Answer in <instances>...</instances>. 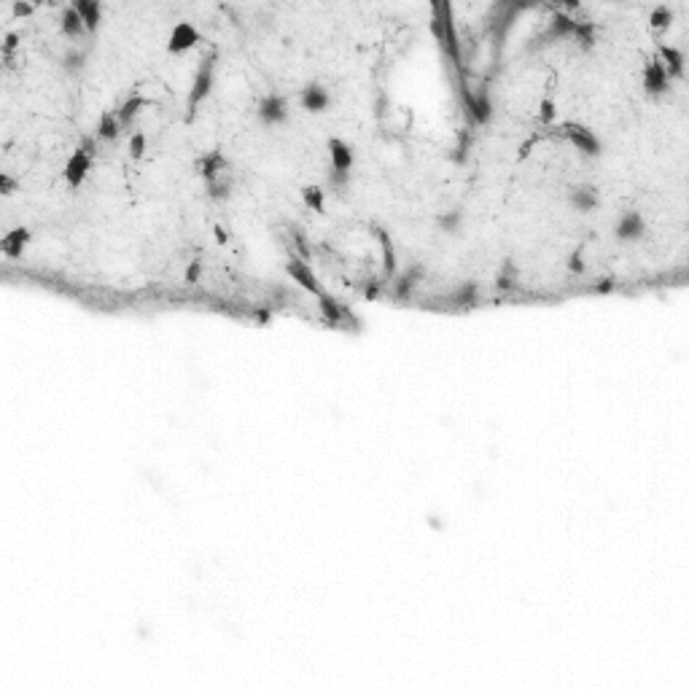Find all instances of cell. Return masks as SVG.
Listing matches in <instances>:
<instances>
[{
    "label": "cell",
    "mask_w": 689,
    "mask_h": 689,
    "mask_svg": "<svg viewBox=\"0 0 689 689\" xmlns=\"http://www.w3.org/2000/svg\"><path fill=\"white\" fill-rule=\"evenodd\" d=\"M436 224H439V229L445 234H455L460 229V224H463V216H460V210H445L442 216L436 218Z\"/></svg>",
    "instance_id": "cell-28"
},
{
    "label": "cell",
    "mask_w": 689,
    "mask_h": 689,
    "mask_svg": "<svg viewBox=\"0 0 689 689\" xmlns=\"http://www.w3.org/2000/svg\"><path fill=\"white\" fill-rule=\"evenodd\" d=\"M299 103H302V108L307 113H323L331 105V95H328V89L323 84H307L302 89V95H299Z\"/></svg>",
    "instance_id": "cell-11"
},
{
    "label": "cell",
    "mask_w": 689,
    "mask_h": 689,
    "mask_svg": "<svg viewBox=\"0 0 689 689\" xmlns=\"http://www.w3.org/2000/svg\"><path fill=\"white\" fill-rule=\"evenodd\" d=\"M555 116H557L555 100H552V97H544V100L539 103V121H542V124H552Z\"/></svg>",
    "instance_id": "cell-33"
},
{
    "label": "cell",
    "mask_w": 689,
    "mask_h": 689,
    "mask_svg": "<svg viewBox=\"0 0 689 689\" xmlns=\"http://www.w3.org/2000/svg\"><path fill=\"white\" fill-rule=\"evenodd\" d=\"M202 43V36L200 30L194 27L192 22H178L172 27V33L167 38V51L170 54H186L189 48L200 46Z\"/></svg>",
    "instance_id": "cell-5"
},
{
    "label": "cell",
    "mask_w": 689,
    "mask_h": 689,
    "mask_svg": "<svg viewBox=\"0 0 689 689\" xmlns=\"http://www.w3.org/2000/svg\"><path fill=\"white\" fill-rule=\"evenodd\" d=\"M375 232V240L380 242L383 248V280H393L396 278V248H393V240L383 227H372Z\"/></svg>",
    "instance_id": "cell-16"
},
{
    "label": "cell",
    "mask_w": 689,
    "mask_h": 689,
    "mask_svg": "<svg viewBox=\"0 0 689 689\" xmlns=\"http://www.w3.org/2000/svg\"><path fill=\"white\" fill-rule=\"evenodd\" d=\"M145 143H148V138H145L143 133H133L130 135V157L133 159H143V154H145Z\"/></svg>",
    "instance_id": "cell-32"
},
{
    "label": "cell",
    "mask_w": 689,
    "mask_h": 689,
    "mask_svg": "<svg viewBox=\"0 0 689 689\" xmlns=\"http://www.w3.org/2000/svg\"><path fill=\"white\" fill-rule=\"evenodd\" d=\"M148 105V100L140 95H130L124 103L119 105V110H116V116H119V124H121V133H130V127L135 124V119H138V113Z\"/></svg>",
    "instance_id": "cell-18"
},
{
    "label": "cell",
    "mask_w": 689,
    "mask_h": 689,
    "mask_svg": "<svg viewBox=\"0 0 689 689\" xmlns=\"http://www.w3.org/2000/svg\"><path fill=\"white\" fill-rule=\"evenodd\" d=\"M213 234H216V240L221 242V245H227V242H229V234H227V229H224L221 224H216V227H213Z\"/></svg>",
    "instance_id": "cell-40"
},
{
    "label": "cell",
    "mask_w": 689,
    "mask_h": 689,
    "mask_svg": "<svg viewBox=\"0 0 689 689\" xmlns=\"http://www.w3.org/2000/svg\"><path fill=\"white\" fill-rule=\"evenodd\" d=\"M197 170H200L202 181L213 183V181H218L221 175L229 172V162H227V157H224L221 151H207L205 157L197 159Z\"/></svg>",
    "instance_id": "cell-10"
},
{
    "label": "cell",
    "mask_w": 689,
    "mask_h": 689,
    "mask_svg": "<svg viewBox=\"0 0 689 689\" xmlns=\"http://www.w3.org/2000/svg\"><path fill=\"white\" fill-rule=\"evenodd\" d=\"M450 302L455 304V307H474V304L480 302V289H477V283H460L458 289L450 294Z\"/></svg>",
    "instance_id": "cell-23"
},
{
    "label": "cell",
    "mask_w": 689,
    "mask_h": 689,
    "mask_svg": "<svg viewBox=\"0 0 689 689\" xmlns=\"http://www.w3.org/2000/svg\"><path fill=\"white\" fill-rule=\"evenodd\" d=\"M218 60V51H210L207 57H202V62H200V68H197V73H194V81H192V92H189V100H186V108H189V119H192V113L197 110V105L205 100L210 92H213V65H216Z\"/></svg>",
    "instance_id": "cell-1"
},
{
    "label": "cell",
    "mask_w": 689,
    "mask_h": 689,
    "mask_svg": "<svg viewBox=\"0 0 689 689\" xmlns=\"http://www.w3.org/2000/svg\"><path fill=\"white\" fill-rule=\"evenodd\" d=\"M318 310H321V315L326 318L331 326H339V323L348 318V307H342V304H339L331 294H326V291L318 294Z\"/></svg>",
    "instance_id": "cell-20"
},
{
    "label": "cell",
    "mask_w": 689,
    "mask_h": 689,
    "mask_svg": "<svg viewBox=\"0 0 689 689\" xmlns=\"http://www.w3.org/2000/svg\"><path fill=\"white\" fill-rule=\"evenodd\" d=\"M670 22H673V11H670L668 6H654L652 14H649V24H652V30L663 33V30H668V27H670Z\"/></svg>",
    "instance_id": "cell-27"
},
{
    "label": "cell",
    "mask_w": 689,
    "mask_h": 689,
    "mask_svg": "<svg viewBox=\"0 0 689 689\" xmlns=\"http://www.w3.org/2000/svg\"><path fill=\"white\" fill-rule=\"evenodd\" d=\"M668 86H670V78H668L663 62L654 57V60L643 68V92L652 97H660L668 92Z\"/></svg>",
    "instance_id": "cell-8"
},
{
    "label": "cell",
    "mask_w": 689,
    "mask_h": 689,
    "mask_svg": "<svg viewBox=\"0 0 689 689\" xmlns=\"http://www.w3.org/2000/svg\"><path fill=\"white\" fill-rule=\"evenodd\" d=\"M60 33L65 38H81V36H86L84 22H81V16H78V11H76L73 6H68V9H65V11L60 14Z\"/></svg>",
    "instance_id": "cell-21"
},
{
    "label": "cell",
    "mask_w": 689,
    "mask_h": 689,
    "mask_svg": "<svg viewBox=\"0 0 689 689\" xmlns=\"http://www.w3.org/2000/svg\"><path fill=\"white\" fill-rule=\"evenodd\" d=\"M611 289H614V283H611V280H603V283H595V286H593L595 294H608Z\"/></svg>",
    "instance_id": "cell-41"
},
{
    "label": "cell",
    "mask_w": 689,
    "mask_h": 689,
    "mask_svg": "<svg viewBox=\"0 0 689 689\" xmlns=\"http://www.w3.org/2000/svg\"><path fill=\"white\" fill-rule=\"evenodd\" d=\"M30 240H33V232L27 229V227H14L0 240V251H3V256H9V259H19L24 248L30 245Z\"/></svg>",
    "instance_id": "cell-12"
},
{
    "label": "cell",
    "mask_w": 689,
    "mask_h": 689,
    "mask_svg": "<svg viewBox=\"0 0 689 689\" xmlns=\"http://www.w3.org/2000/svg\"><path fill=\"white\" fill-rule=\"evenodd\" d=\"M73 9L78 11L81 22H84L86 33H97V27L103 22V6L97 0H76Z\"/></svg>",
    "instance_id": "cell-19"
},
{
    "label": "cell",
    "mask_w": 689,
    "mask_h": 689,
    "mask_svg": "<svg viewBox=\"0 0 689 689\" xmlns=\"http://www.w3.org/2000/svg\"><path fill=\"white\" fill-rule=\"evenodd\" d=\"M286 275H289L296 286H302L307 294H313V296H318L321 294V283H318V278H315L313 266L307 264V261H302L299 256H291L289 261H286Z\"/></svg>",
    "instance_id": "cell-7"
},
{
    "label": "cell",
    "mask_w": 689,
    "mask_h": 689,
    "mask_svg": "<svg viewBox=\"0 0 689 689\" xmlns=\"http://www.w3.org/2000/svg\"><path fill=\"white\" fill-rule=\"evenodd\" d=\"M92 159L95 157H92L86 148H81V145L68 157L65 167H62V178H65V183H68L71 189H78V186L86 181V175H89V170H92Z\"/></svg>",
    "instance_id": "cell-3"
},
{
    "label": "cell",
    "mask_w": 689,
    "mask_h": 689,
    "mask_svg": "<svg viewBox=\"0 0 689 689\" xmlns=\"http://www.w3.org/2000/svg\"><path fill=\"white\" fill-rule=\"evenodd\" d=\"M574 38L579 41V46L590 48L595 43V24L593 22H579V19H576V30H574Z\"/></svg>",
    "instance_id": "cell-31"
},
{
    "label": "cell",
    "mask_w": 689,
    "mask_h": 689,
    "mask_svg": "<svg viewBox=\"0 0 689 689\" xmlns=\"http://www.w3.org/2000/svg\"><path fill=\"white\" fill-rule=\"evenodd\" d=\"M425 278V269L423 264H412L410 269H404L399 278H393L390 283H393V296L396 299H410L412 294H415V289L423 283Z\"/></svg>",
    "instance_id": "cell-9"
},
{
    "label": "cell",
    "mask_w": 689,
    "mask_h": 689,
    "mask_svg": "<svg viewBox=\"0 0 689 689\" xmlns=\"http://www.w3.org/2000/svg\"><path fill=\"white\" fill-rule=\"evenodd\" d=\"M232 186H234V181H232V175L227 172V175H221L218 181H213V183H205V194L210 197V200H227L232 194Z\"/></svg>",
    "instance_id": "cell-25"
},
{
    "label": "cell",
    "mask_w": 689,
    "mask_h": 689,
    "mask_svg": "<svg viewBox=\"0 0 689 689\" xmlns=\"http://www.w3.org/2000/svg\"><path fill=\"white\" fill-rule=\"evenodd\" d=\"M563 135H566V140H569L579 154H584V157H601L603 154V145H601V140H598V135L593 133V130H587V127H581V124H566L563 127Z\"/></svg>",
    "instance_id": "cell-2"
},
{
    "label": "cell",
    "mask_w": 689,
    "mask_h": 689,
    "mask_svg": "<svg viewBox=\"0 0 689 689\" xmlns=\"http://www.w3.org/2000/svg\"><path fill=\"white\" fill-rule=\"evenodd\" d=\"M601 202L598 197V189L590 186V183H581V186H574L569 192V205L576 210V213H593L595 207Z\"/></svg>",
    "instance_id": "cell-13"
},
{
    "label": "cell",
    "mask_w": 689,
    "mask_h": 689,
    "mask_svg": "<svg viewBox=\"0 0 689 689\" xmlns=\"http://www.w3.org/2000/svg\"><path fill=\"white\" fill-rule=\"evenodd\" d=\"M574 30H576V19L566 11H555L549 24H546L544 41L555 43V41H563V38H574Z\"/></svg>",
    "instance_id": "cell-15"
},
{
    "label": "cell",
    "mask_w": 689,
    "mask_h": 689,
    "mask_svg": "<svg viewBox=\"0 0 689 689\" xmlns=\"http://www.w3.org/2000/svg\"><path fill=\"white\" fill-rule=\"evenodd\" d=\"M643 234H646V221L636 210H625L614 224V237L619 242H638L643 240Z\"/></svg>",
    "instance_id": "cell-6"
},
{
    "label": "cell",
    "mask_w": 689,
    "mask_h": 689,
    "mask_svg": "<svg viewBox=\"0 0 689 689\" xmlns=\"http://www.w3.org/2000/svg\"><path fill=\"white\" fill-rule=\"evenodd\" d=\"M16 186H19V183L14 181L11 175H0V194H6V197H11V194L16 192Z\"/></svg>",
    "instance_id": "cell-38"
},
{
    "label": "cell",
    "mask_w": 689,
    "mask_h": 689,
    "mask_svg": "<svg viewBox=\"0 0 689 689\" xmlns=\"http://www.w3.org/2000/svg\"><path fill=\"white\" fill-rule=\"evenodd\" d=\"M514 286H517V269H514V264L507 259L504 266H501V272H498V278H496V289L512 291Z\"/></svg>",
    "instance_id": "cell-29"
},
{
    "label": "cell",
    "mask_w": 689,
    "mask_h": 689,
    "mask_svg": "<svg viewBox=\"0 0 689 689\" xmlns=\"http://www.w3.org/2000/svg\"><path fill=\"white\" fill-rule=\"evenodd\" d=\"M200 278H202V261L194 259L192 264L186 266V272H183V283L186 286H194V283H200Z\"/></svg>",
    "instance_id": "cell-34"
},
{
    "label": "cell",
    "mask_w": 689,
    "mask_h": 689,
    "mask_svg": "<svg viewBox=\"0 0 689 689\" xmlns=\"http://www.w3.org/2000/svg\"><path fill=\"white\" fill-rule=\"evenodd\" d=\"M566 266H569L571 275H581V272H584V251H581V248H576V251L569 256V264H566Z\"/></svg>",
    "instance_id": "cell-36"
},
{
    "label": "cell",
    "mask_w": 689,
    "mask_h": 689,
    "mask_svg": "<svg viewBox=\"0 0 689 689\" xmlns=\"http://www.w3.org/2000/svg\"><path fill=\"white\" fill-rule=\"evenodd\" d=\"M256 113H259V119L264 121L266 127L286 124V121H289V100H286L283 95H266L259 100Z\"/></svg>",
    "instance_id": "cell-4"
},
{
    "label": "cell",
    "mask_w": 689,
    "mask_h": 689,
    "mask_svg": "<svg viewBox=\"0 0 689 689\" xmlns=\"http://www.w3.org/2000/svg\"><path fill=\"white\" fill-rule=\"evenodd\" d=\"M19 41H22V36H19V33H6V38H3V60H6V57H11L14 51H16Z\"/></svg>",
    "instance_id": "cell-37"
},
{
    "label": "cell",
    "mask_w": 689,
    "mask_h": 689,
    "mask_svg": "<svg viewBox=\"0 0 689 689\" xmlns=\"http://www.w3.org/2000/svg\"><path fill=\"white\" fill-rule=\"evenodd\" d=\"M328 159H331V172H348L353 170V148L339 138L328 140Z\"/></svg>",
    "instance_id": "cell-17"
},
{
    "label": "cell",
    "mask_w": 689,
    "mask_h": 689,
    "mask_svg": "<svg viewBox=\"0 0 689 689\" xmlns=\"http://www.w3.org/2000/svg\"><path fill=\"white\" fill-rule=\"evenodd\" d=\"M291 242H294V248H296V254L294 256H299L302 261H313V251H310V242H307V234H304L299 227H291Z\"/></svg>",
    "instance_id": "cell-26"
},
{
    "label": "cell",
    "mask_w": 689,
    "mask_h": 689,
    "mask_svg": "<svg viewBox=\"0 0 689 689\" xmlns=\"http://www.w3.org/2000/svg\"><path fill=\"white\" fill-rule=\"evenodd\" d=\"M657 60L663 62L668 78H684V65H687V60H684V51L681 48L660 43L657 46Z\"/></svg>",
    "instance_id": "cell-14"
},
{
    "label": "cell",
    "mask_w": 689,
    "mask_h": 689,
    "mask_svg": "<svg viewBox=\"0 0 689 689\" xmlns=\"http://www.w3.org/2000/svg\"><path fill=\"white\" fill-rule=\"evenodd\" d=\"M84 65H86V54L81 51V48H71V51H65V57H62V68H65L68 73H78Z\"/></svg>",
    "instance_id": "cell-30"
},
{
    "label": "cell",
    "mask_w": 689,
    "mask_h": 689,
    "mask_svg": "<svg viewBox=\"0 0 689 689\" xmlns=\"http://www.w3.org/2000/svg\"><path fill=\"white\" fill-rule=\"evenodd\" d=\"M302 202L310 207L313 213L323 216V213H326V194H323V186H304Z\"/></svg>",
    "instance_id": "cell-24"
},
{
    "label": "cell",
    "mask_w": 689,
    "mask_h": 689,
    "mask_svg": "<svg viewBox=\"0 0 689 689\" xmlns=\"http://www.w3.org/2000/svg\"><path fill=\"white\" fill-rule=\"evenodd\" d=\"M119 135H121L119 116H116V113H103L100 121H97V133H95L97 140H100V143H113Z\"/></svg>",
    "instance_id": "cell-22"
},
{
    "label": "cell",
    "mask_w": 689,
    "mask_h": 689,
    "mask_svg": "<svg viewBox=\"0 0 689 689\" xmlns=\"http://www.w3.org/2000/svg\"><path fill=\"white\" fill-rule=\"evenodd\" d=\"M14 16H30V14L36 11V6H30V3H14Z\"/></svg>",
    "instance_id": "cell-39"
},
{
    "label": "cell",
    "mask_w": 689,
    "mask_h": 689,
    "mask_svg": "<svg viewBox=\"0 0 689 689\" xmlns=\"http://www.w3.org/2000/svg\"><path fill=\"white\" fill-rule=\"evenodd\" d=\"M348 183H351V175H348V172H328V186H331L334 192L345 194L348 192Z\"/></svg>",
    "instance_id": "cell-35"
}]
</instances>
